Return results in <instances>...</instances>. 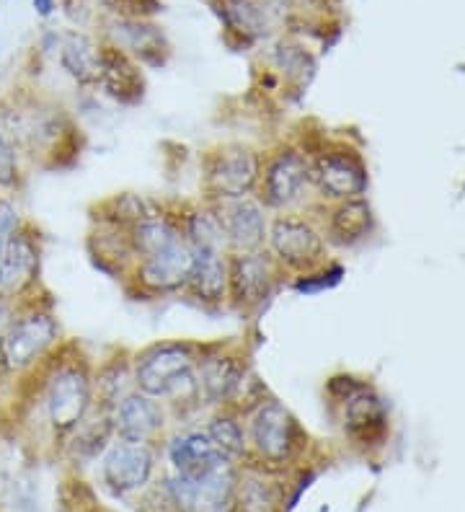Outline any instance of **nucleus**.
I'll use <instances>...</instances> for the list:
<instances>
[{"instance_id":"10","label":"nucleus","mask_w":465,"mask_h":512,"mask_svg":"<svg viewBox=\"0 0 465 512\" xmlns=\"http://www.w3.org/2000/svg\"><path fill=\"white\" fill-rule=\"evenodd\" d=\"M305 150L310 153V184L316 205H334L365 194L367 169L357 150L344 143H323Z\"/></svg>"},{"instance_id":"29","label":"nucleus","mask_w":465,"mask_h":512,"mask_svg":"<svg viewBox=\"0 0 465 512\" xmlns=\"http://www.w3.org/2000/svg\"><path fill=\"white\" fill-rule=\"evenodd\" d=\"M205 432L217 453L233 463H243L248 456V440H246V419L238 409H212L205 417Z\"/></svg>"},{"instance_id":"24","label":"nucleus","mask_w":465,"mask_h":512,"mask_svg":"<svg viewBox=\"0 0 465 512\" xmlns=\"http://www.w3.org/2000/svg\"><path fill=\"white\" fill-rule=\"evenodd\" d=\"M86 249L88 256H91L93 267L106 272V275L114 277V280H124L127 272L132 269V264H135L127 228L104 223V220L91 218V228H88L86 236Z\"/></svg>"},{"instance_id":"2","label":"nucleus","mask_w":465,"mask_h":512,"mask_svg":"<svg viewBox=\"0 0 465 512\" xmlns=\"http://www.w3.org/2000/svg\"><path fill=\"white\" fill-rule=\"evenodd\" d=\"M0 130L16 145L26 166L42 171H68L86 150L78 119L52 96L31 88H13L0 96Z\"/></svg>"},{"instance_id":"3","label":"nucleus","mask_w":465,"mask_h":512,"mask_svg":"<svg viewBox=\"0 0 465 512\" xmlns=\"http://www.w3.org/2000/svg\"><path fill=\"white\" fill-rule=\"evenodd\" d=\"M202 342L192 339H158L132 352L135 391L163 401L174 422L202 412L197 386V363Z\"/></svg>"},{"instance_id":"16","label":"nucleus","mask_w":465,"mask_h":512,"mask_svg":"<svg viewBox=\"0 0 465 512\" xmlns=\"http://www.w3.org/2000/svg\"><path fill=\"white\" fill-rule=\"evenodd\" d=\"M171 422H174L171 409L143 391H132L112 412L114 438L127 443L158 445L166 440Z\"/></svg>"},{"instance_id":"20","label":"nucleus","mask_w":465,"mask_h":512,"mask_svg":"<svg viewBox=\"0 0 465 512\" xmlns=\"http://www.w3.org/2000/svg\"><path fill=\"white\" fill-rule=\"evenodd\" d=\"M109 44L145 68H163L171 55L166 34L150 19H114L109 24Z\"/></svg>"},{"instance_id":"38","label":"nucleus","mask_w":465,"mask_h":512,"mask_svg":"<svg viewBox=\"0 0 465 512\" xmlns=\"http://www.w3.org/2000/svg\"><path fill=\"white\" fill-rule=\"evenodd\" d=\"M16 308H19V303H16V300H11L8 295L0 293V334H3V329L8 326V321L13 319Z\"/></svg>"},{"instance_id":"31","label":"nucleus","mask_w":465,"mask_h":512,"mask_svg":"<svg viewBox=\"0 0 465 512\" xmlns=\"http://www.w3.org/2000/svg\"><path fill=\"white\" fill-rule=\"evenodd\" d=\"M114 443V425H112V414L99 412V409H93L88 414V419L83 422L78 430L73 432L68 438V443L62 445L65 453L73 456V461L88 463L99 461L104 456V450Z\"/></svg>"},{"instance_id":"30","label":"nucleus","mask_w":465,"mask_h":512,"mask_svg":"<svg viewBox=\"0 0 465 512\" xmlns=\"http://www.w3.org/2000/svg\"><path fill=\"white\" fill-rule=\"evenodd\" d=\"M220 16L230 37H238L243 47L269 37L274 19L259 0H225Z\"/></svg>"},{"instance_id":"6","label":"nucleus","mask_w":465,"mask_h":512,"mask_svg":"<svg viewBox=\"0 0 465 512\" xmlns=\"http://www.w3.org/2000/svg\"><path fill=\"white\" fill-rule=\"evenodd\" d=\"M243 419L248 440L246 461L277 471H287L303 461L308 432L285 401H279L274 394L261 396L248 412H243Z\"/></svg>"},{"instance_id":"13","label":"nucleus","mask_w":465,"mask_h":512,"mask_svg":"<svg viewBox=\"0 0 465 512\" xmlns=\"http://www.w3.org/2000/svg\"><path fill=\"white\" fill-rule=\"evenodd\" d=\"M155 474H158V445L127 443L114 438V443L99 458L101 487L117 500L137 497L153 484Z\"/></svg>"},{"instance_id":"28","label":"nucleus","mask_w":465,"mask_h":512,"mask_svg":"<svg viewBox=\"0 0 465 512\" xmlns=\"http://www.w3.org/2000/svg\"><path fill=\"white\" fill-rule=\"evenodd\" d=\"M166 202L148 197V194L137 192H117L106 200L96 202L91 210L93 220H104V223L119 225V228H127L130 231L132 225H137L140 220L153 218V215L163 213L166 210Z\"/></svg>"},{"instance_id":"35","label":"nucleus","mask_w":465,"mask_h":512,"mask_svg":"<svg viewBox=\"0 0 465 512\" xmlns=\"http://www.w3.org/2000/svg\"><path fill=\"white\" fill-rule=\"evenodd\" d=\"M101 6L112 13L114 19H153L161 13V0H101Z\"/></svg>"},{"instance_id":"17","label":"nucleus","mask_w":465,"mask_h":512,"mask_svg":"<svg viewBox=\"0 0 465 512\" xmlns=\"http://www.w3.org/2000/svg\"><path fill=\"white\" fill-rule=\"evenodd\" d=\"M210 205L220 220L230 251H256L267 246L272 213L261 205L256 194L238 197V200L210 202Z\"/></svg>"},{"instance_id":"34","label":"nucleus","mask_w":465,"mask_h":512,"mask_svg":"<svg viewBox=\"0 0 465 512\" xmlns=\"http://www.w3.org/2000/svg\"><path fill=\"white\" fill-rule=\"evenodd\" d=\"M339 277H341V269L336 267V264L326 262L323 267L308 272V275L292 277L287 285H290L292 293H298V295H318L323 293V290L334 288L336 282H339Z\"/></svg>"},{"instance_id":"14","label":"nucleus","mask_w":465,"mask_h":512,"mask_svg":"<svg viewBox=\"0 0 465 512\" xmlns=\"http://www.w3.org/2000/svg\"><path fill=\"white\" fill-rule=\"evenodd\" d=\"M42 264H44V236L31 220L16 228L8 236L3 249V285L0 293L21 303L42 290Z\"/></svg>"},{"instance_id":"25","label":"nucleus","mask_w":465,"mask_h":512,"mask_svg":"<svg viewBox=\"0 0 465 512\" xmlns=\"http://www.w3.org/2000/svg\"><path fill=\"white\" fill-rule=\"evenodd\" d=\"M135 391L132 378V352L119 350L93 365V401L99 412L112 414L119 401Z\"/></svg>"},{"instance_id":"9","label":"nucleus","mask_w":465,"mask_h":512,"mask_svg":"<svg viewBox=\"0 0 465 512\" xmlns=\"http://www.w3.org/2000/svg\"><path fill=\"white\" fill-rule=\"evenodd\" d=\"M264 150L248 143H220L202 153V200L223 202L256 194Z\"/></svg>"},{"instance_id":"18","label":"nucleus","mask_w":465,"mask_h":512,"mask_svg":"<svg viewBox=\"0 0 465 512\" xmlns=\"http://www.w3.org/2000/svg\"><path fill=\"white\" fill-rule=\"evenodd\" d=\"M285 474L254 461L238 463L236 512H285L290 492Z\"/></svg>"},{"instance_id":"36","label":"nucleus","mask_w":465,"mask_h":512,"mask_svg":"<svg viewBox=\"0 0 465 512\" xmlns=\"http://www.w3.org/2000/svg\"><path fill=\"white\" fill-rule=\"evenodd\" d=\"M19 205L13 200V194H0V285H3V249L6 241L21 223H24Z\"/></svg>"},{"instance_id":"11","label":"nucleus","mask_w":465,"mask_h":512,"mask_svg":"<svg viewBox=\"0 0 465 512\" xmlns=\"http://www.w3.org/2000/svg\"><path fill=\"white\" fill-rule=\"evenodd\" d=\"M285 282V272L274 264L267 249L228 254V306L243 316L259 313L285 288Z\"/></svg>"},{"instance_id":"12","label":"nucleus","mask_w":465,"mask_h":512,"mask_svg":"<svg viewBox=\"0 0 465 512\" xmlns=\"http://www.w3.org/2000/svg\"><path fill=\"white\" fill-rule=\"evenodd\" d=\"M194 269V251L184 238L166 249L145 256L132 264L122 280L124 290L137 300H163L184 293L186 282Z\"/></svg>"},{"instance_id":"5","label":"nucleus","mask_w":465,"mask_h":512,"mask_svg":"<svg viewBox=\"0 0 465 512\" xmlns=\"http://www.w3.org/2000/svg\"><path fill=\"white\" fill-rule=\"evenodd\" d=\"M197 386L202 412L212 409H238L248 412L261 396H267V386L256 378L251 360L241 344L233 342H202V355L197 363Z\"/></svg>"},{"instance_id":"23","label":"nucleus","mask_w":465,"mask_h":512,"mask_svg":"<svg viewBox=\"0 0 465 512\" xmlns=\"http://www.w3.org/2000/svg\"><path fill=\"white\" fill-rule=\"evenodd\" d=\"M166 458L171 471L179 476H197L215 469L217 463L228 461L217 453L212 440L207 438L205 427H179L166 438Z\"/></svg>"},{"instance_id":"8","label":"nucleus","mask_w":465,"mask_h":512,"mask_svg":"<svg viewBox=\"0 0 465 512\" xmlns=\"http://www.w3.org/2000/svg\"><path fill=\"white\" fill-rule=\"evenodd\" d=\"M256 197L269 213H292L316 205L310 184V153L300 143H279L264 150Z\"/></svg>"},{"instance_id":"22","label":"nucleus","mask_w":465,"mask_h":512,"mask_svg":"<svg viewBox=\"0 0 465 512\" xmlns=\"http://www.w3.org/2000/svg\"><path fill=\"white\" fill-rule=\"evenodd\" d=\"M228 254L230 251L194 254V269L181 295L205 311H220L228 306Z\"/></svg>"},{"instance_id":"7","label":"nucleus","mask_w":465,"mask_h":512,"mask_svg":"<svg viewBox=\"0 0 465 512\" xmlns=\"http://www.w3.org/2000/svg\"><path fill=\"white\" fill-rule=\"evenodd\" d=\"M269 256L274 259L287 282L292 277L308 275L313 269L329 262V244L323 238L321 223H318L316 205L308 210H292V213H274L269 220L267 246Z\"/></svg>"},{"instance_id":"1","label":"nucleus","mask_w":465,"mask_h":512,"mask_svg":"<svg viewBox=\"0 0 465 512\" xmlns=\"http://www.w3.org/2000/svg\"><path fill=\"white\" fill-rule=\"evenodd\" d=\"M93 365L81 344L65 339L34 373L13 383L16 412L37 417L39 427L62 448L96 409Z\"/></svg>"},{"instance_id":"39","label":"nucleus","mask_w":465,"mask_h":512,"mask_svg":"<svg viewBox=\"0 0 465 512\" xmlns=\"http://www.w3.org/2000/svg\"><path fill=\"white\" fill-rule=\"evenodd\" d=\"M31 6H34V13H37V16L50 19L52 13L57 11V0H31Z\"/></svg>"},{"instance_id":"37","label":"nucleus","mask_w":465,"mask_h":512,"mask_svg":"<svg viewBox=\"0 0 465 512\" xmlns=\"http://www.w3.org/2000/svg\"><path fill=\"white\" fill-rule=\"evenodd\" d=\"M135 512H179L176 510L174 500H171V492H168L166 481L161 484H150L148 489L137 494Z\"/></svg>"},{"instance_id":"21","label":"nucleus","mask_w":465,"mask_h":512,"mask_svg":"<svg viewBox=\"0 0 465 512\" xmlns=\"http://www.w3.org/2000/svg\"><path fill=\"white\" fill-rule=\"evenodd\" d=\"M316 213L329 249H349L370 233L372 213L365 197H352L334 205H316Z\"/></svg>"},{"instance_id":"15","label":"nucleus","mask_w":465,"mask_h":512,"mask_svg":"<svg viewBox=\"0 0 465 512\" xmlns=\"http://www.w3.org/2000/svg\"><path fill=\"white\" fill-rule=\"evenodd\" d=\"M163 481L179 512H236L238 463L223 461L205 474H171Z\"/></svg>"},{"instance_id":"4","label":"nucleus","mask_w":465,"mask_h":512,"mask_svg":"<svg viewBox=\"0 0 465 512\" xmlns=\"http://www.w3.org/2000/svg\"><path fill=\"white\" fill-rule=\"evenodd\" d=\"M65 342L62 324L47 293L21 300L0 334V381L19 383Z\"/></svg>"},{"instance_id":"19","label":"nucleus","mask_w":465,"mask_h":512,"mask_svg":"<svg viewBox=\"0 0 465 512\" xmlns=\"http://www.w3.org/2000/svg\"><path fill=\"white\" fill-rule=\"evenodd\" d=\"M96 88L122 107H137L145 99V88H148L143 65L135 63L114 44L101 42Z\"/></svg>"},{"instance_id":"27","label":"nucleus","mask_w":465,"mask_h":512,"mask_svg":"<svg viewBox=\"0 0 465 512\" xmlns=\"http://www.w3.org/2000/svg\"><path fill=\"white\" fill-rule=\"evenodd\" d=\"M176 210H179L181 236H184L186 244L192 246L194 254H202V251H230L223 228H220V220H217L210 202H186V205L176 207Z\"/></svg>"},{"instance_id":"33","label":"nucleus","mask_w":465,"mask_h":512,"mask_svg":"<svg viewBox=\"0 0 465 512\" xmlns=\"http://www.w3.org/2000/svg\"><path fill=\"white\" fill-rule=\"evenodd\" d=\"M26 163L16 145L0 130V194H16L24 187Z\"/></svg>"},{"instance_id":"32","label":"nucleus","mask_w":465,"mask_h":512,"mask_svg":"<svg viewBox=\"0 0 465 512\" xmlns=\"http://www.w3.org/2000/svg\"><path fill=\"white\" fill-rule=\"evenodd\" d=\"M272 63L279 78L285 81V86L298 91V94L305 91V86L313 78V70H316V63H313V57H310V52L305 50L303 44L285 42V39L274 47Z\"/></svg>"},{"instance_id":"26","label":"nucleus","mask_w":465,"mask_h":512,"mask_svg":"<svg viewBox=\"0 0 465 512\" xmlns=\"http://www.w3.org/2000/svg\"><path fill=\"white\" fill-rule=\"evenodd\" d=\"M99 50L101 42H93L83 32H65L55 37V55L62 73L68 75L75 86L96 88L99 78Z\"/></svg>"}]
</instances>
